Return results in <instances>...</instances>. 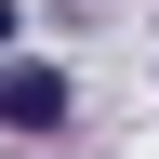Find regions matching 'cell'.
Wrapping results in <instances>:
<instances>
[{"mask_svg": "<svg viewBox=\"0 0 159 159\" xmlns=\"http://www.w3.org/2000/svg\"><path fill=\"white\" fill-rule=\"evenodd\" d=\"M0 119H13V133H53V119H66V80L53 66H0Z\"/></svg>", "mask_w": 159, "mask_h": 159, "instance_id": "obj_1", "label": "cell"}, {"mask_svg": "<svg viewBox=\"0 0 159 159\" xmlns=\"http://www.w3.org/2000/svg\"><path fill=\"white\" fill-rule=\"evenodd\" d=\"M0 40H13V0H0Z\"/></svg>", "mask_w": 159, "mask_h": 159, "instance_id": "obj_2", "label": "cell"}]
</instances>
